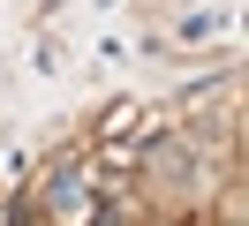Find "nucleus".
<instances>
[{
  "instance_id": "1",
  "label": "nucleus",
  "mask_w": 249,
  "mask_h": 226,
  "mask_svg": "<svg viewBox=\"0 0 249 226\" xmlns=\"http://www.w3.org/2000/svg\"><path fill=\"white\" fill-rule=\"evenodd\" d=\"M53 211H68V219L83 211V166H61L53 174Z\"/></svg>"
}]
</instances>
